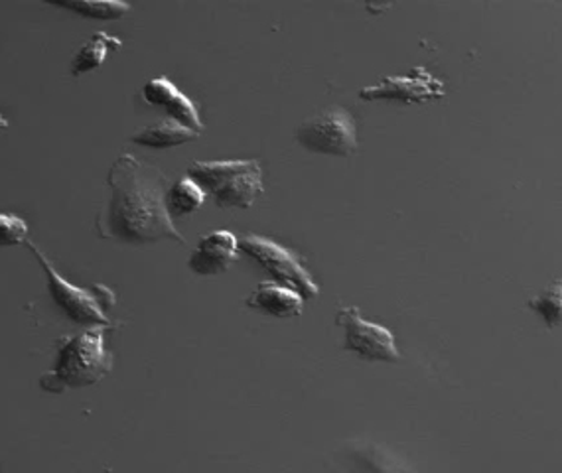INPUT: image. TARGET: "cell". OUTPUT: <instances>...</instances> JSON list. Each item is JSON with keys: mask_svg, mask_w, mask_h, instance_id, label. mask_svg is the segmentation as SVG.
I'll use <instances>...</instances> for the list:
<instances>
[{"mask_svg": "<svg viewBox=\"0 0 562 473\" xmlns=\"http://www.w3.org/2000/svg\"><path fill=\"white\" fill-rule=\"evenodd\" d=\"M108 182L111 198L98 219L101 237L128 245L165 239L186 245L166 210L170 184L160 168L125 153L111 166Z\"/></svg>", "mask_w": 562, "mask_h": 473, "instance_id": "6da1fadb", "label": "cell"}, {"mask_svg": "<svg viewBox=\"0 0 562 473\" xmlns=\"http://www.w3.org/2000/svg\"><path fill=\"white\" fill-rule=\"evenodd\" d=\"M105 331L108 328L98 326L61 339L54 368L40 378V386L58 395L68 388L95 385L109 375L113 356L105 348Z\"/></svg>", "mask_w": 562, "mask_h": 473, "instance_id": "7a4b0ae2", "label": "cell"}, {"mask_svg": "<svg viewBox=\"0 0 562 473\" xmlns=\"http://www.w3.org/2000/svg\"><path fill=\"white\" fill-rule=\"evenodd\" d=\"M188 178H192L217 207L247 210L265 192L262 168L257 160L194 162L188 168Z\"/></svg>", "mask_w": 562, "mask_h": 473, "instance_id": "3957f363", "label": "cell"}, {"mask_svg": "<svg viewBox=\"0 0 562 473\" xmlns=\"http://www.w3.org/2000/svg\"><path fill=\"white\" fill-rule=\"evenodd\" d=\"M24 245L29 247L46 272L49 296L71 322H76L79 326H86V328H98V326L109 328L111 326L108 308L115 304V296L111 290L101 284H95L91 289L74 286L54 269V264L44 257V252L40 251L34 243L26 241Z\"/></svg>", "mask_w": 562, "mask_h": 473, "instance_id": "277c9868", "label": "cell"}, {"mask_svg": "<svg viewBox=\"0 0 562 473\" xmlns=\"http://www.w3.org/2000/svg\"><path fill=\"white\" fill-rule=\"evenodd\" d=\"M296 140L314 155L344 158L358 150V125L344 106H328L296 128Z\"/></svg>", "mask_w": 562, "mask_h": 473, "instance_id": "5b68a950", "label": "cell"}, {"mask_svg": "<svg viewBox=\"0 0 562 473\" xmlns=\"http://www.w3.org/2000/svg\"><path fill=\"white\" fill-rule=\"evenodd\" d=\"M239 249L262 267V271L269 272L274 281L301 292L304 299L318 296L321 290L311 272L302 264L299 255L289 251L286 247L265 239L261 235H247L239 241Z\"/></svg>", "mask_w": 562, "mask_h": 473, "instance_id": "8992f818", "label": "cell"}, {"mask_svg": "<svg viewBox=\"0 0 562 473\" xmlns=\"http://www.w3.org/2000/svg\"><path fill=\"white\" fill-rule=\"evenodd\" d=\"M336 324L344 329V346L348 351L368 361H401L397 341L393 331L361 316L356 306H341L336 314Z\"/></svg>", "mask_w": 562, "mask_h": 473, "instance_id": "52a82bcc", "label": "cell"}, {"mask_svg": "<svg viewBox=\"0 0 562 473\" xmlns=\"http://www.w3.org/2000/svg\"><path fill=\"white\" fill-rule=\"evenodd\" d=\"M447 88L440 79L435 78L428 69L415 68L408 76H395L379 81L378 86L361 89L359 97L366 101H401V103H427L440 99Z\"/></svg>", "mask_w": 562, "mask_h": 473, "instance_id": "ba28073f", "label": "cell"}, {"mask_svg": "<svg viewBox=\"0 0 562 473\" xmlns=\"http://www.w3.org/2000/svg\"><path fill=\"white\" fill-rule=\"evenodd\" d=\"M143 99L148 105L166 111L176 123L188 126L200 135L204 133V123L200 119V111H198L194 101L176 88L170 79H150L143 88Z\"/></svg>", "mask_w": 562, "mask_h": 473, "instance_id": "9c48e42d", "label": "cell"}, {"mask_svg": "<svg viewBox=\"0 0 562 473\" xmlns=\"http://www.w3.org/2000/svg\"><path fill=\"white\" fill-rule=\"evenodd\" d=\"M239 241L235 239L232 232L207 233L205 237L200 239L195 245L192 257L188 261V269L202 274V277H215V274H224L233 261H237L239 255Z\"/></svg>", "mask_w": 562, "mask_h": 473, "instance_id": "30bf717a", "label": "cell"}, {"mask_svg": "<svg viewBox=\"0 0 562 473\" xmlns=\"http://www.w3.org/2000/svg\"><path fill=\"white\" fill-rule=\"evenodd\" d=\"M247 306L259 309L262 314H269L274 318H292L301 316L304 308V296L294 289L277 282L259 284L251 296L247 299Z\"/></svg>", "mask_w": 562, "mask_h": 473, "instance_id": "8fae6325", "label": "cell"}, {"mask_svg": "<svg viewBox=\"0 0 562 473\" xmlns=\"http://www.w3.org/2000/svg\"><path fill=\"white\" fill-rule=\"evenodd\" d=\"M195 138H200V133L176 123L172 119H165V121H158L155 125L138 131L131 140L135 145L146 146V148H172V146L192 143Z\"/></svg>", "mask_w": 562, "mask_h": 473, "instance_id": "7c38bea8", "label": "cell"}, {"mask_svg": "<svg viewBox=\"0 0 562 473\" xmlns=\"http://www.w3.org/2000/svg\"><path fill=\"white\" fill-rule=\"evenodd\" d=\"M121 46H123L121 40L111 36L108 32H98L79 48L76 58L71 59V76L79 78L83 74L101 68L103 61L108 59L109 52H115Z\"/></svg>", "mask_w": 562, "mask_h": 473, "instance_id": "4fadbf2b", "label": "cell"}, {"mask_svg": "<svg viewBox=\"0 0 562 473\" xmlns=\"http://www.w3.org/2000/svg\"><path fill=\"white\" fill-rule=\"evenodd\" d=\"M349 454L369 473H418L411 465L405 464L401 458L391 454L387 448L371 444V442L351 446Z\"/></svg>", "mask_w": 562, "mask_h": 473, "instance_id": "5bb4252c", "label": "cell"}, {"mask_svg": "<svg viewBox=\"0 0 562 473\" xmlns=\"http://www.w3.org/2000/svg\"><path fill=\"white\" fill-rule=\"evenodd\" d=\"M59 9L71 10L83 19L119 20L131 12V4L121 0H46Z\"/></svg>", "mask_w": 562, "mask_h": 473, "instance_id": "9a60e30c", "label": "cell"}, {"mask_svg": "<svg viewBox=\"0 0 562 473\" xmlns=\"http://www.w3.org/2000/svg\"><path fill=\"white\" fill-rule=\"evenodd\" d=\"M204 190L195 184L192 178H184L175 185H170V190L166 193V210L170 213V217H184L190 213L198 212L205 202Z\"/></svg>", "mask_w": 562, "mask_h": 473, "instance_id": "2e32d148", "label": "cell"}, {"mask_svg": "<svg viewBox=\"0 0 562 473\" xmlns=\"http://www.w3.org/2000/svg\"><path fill=\"white\" fill-rule=\"evenodd\" d=\"M529 308L535 309L547 326H561L562 324V281L554 282L553 286L544 290L541 296L529 302Z\"/></svg>", "mask_w": 562, "mask_h": 473, "instance_id": "e0dca14e", "label": "cell"}, {"mask_svg": "<svg viewBox=\"0 0 562 473\" xmlns=\"http://www.w3.org/2000/svg\"><path fill=\"white\" fill-rule=\"evenodd\" d=\"M29 241V225L19 215L0 213V247H14Z\"/></svg>", "mask_w": 562, "mask_h": 473, "instance_id": "ac0fdd59", "label": "cell"}, {"mask_svg": "<svg viewBox=\"0 0 562 473\" xmlns=\"http://www.w3.org/2000/svg\"><path fill=\"white\" fill-rule=\"evenodd\" d=\"M7 126H9V121H7V116L0 115V133H2V131H4Z\"/></svg>", "mask_w": 562, "mask_h": 473, "instance_id": "d6986e66", "label": "cell"}]
</instances>
